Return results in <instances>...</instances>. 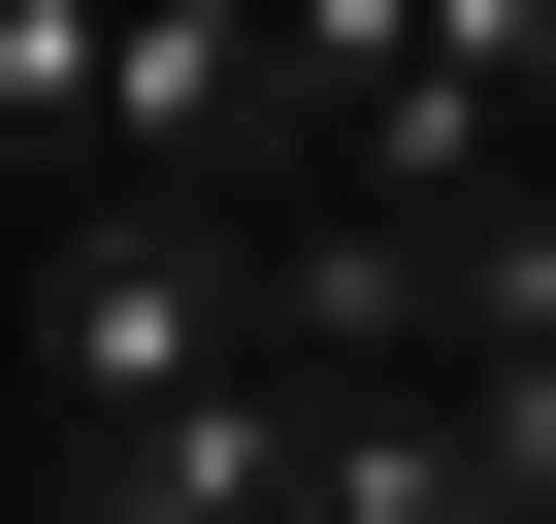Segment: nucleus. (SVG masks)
Returning <instances> with one entry per match:
<instances>
[{
    "label": "nucleus",
    "mask_w": 556,
    "mask_h": 524,
    "mask_svg": "<svg viewBox=\"0 0 556 524\" xmlns=\"http://www.w3.org/2000/svg\"><path fill=\"white\" fill-rule=\"evenodd\" d=\"M229 361V197H34V459L164 426Z\"/></svg>",
    "instance_id": "nucleus-1"
}]
</instances>
